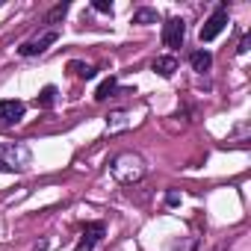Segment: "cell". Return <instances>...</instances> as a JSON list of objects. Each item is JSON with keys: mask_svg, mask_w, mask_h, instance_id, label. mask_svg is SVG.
<instances>
[{"mask_svg": "<svg viewBox=\"0 0 251 251\" xmlns=\"http://www.w3.org/2000/svg\"><path fill=\"white\" fill-rule=\"evenodd\" d=\"M189 65H192L198 74H204V71H210V65H213V53H210V50H192V53H189Z\"/></svg>", "mask_w": 251, "mask_h": 251, "instance_id": "ba28073f", "label": "cell"}, {"mask_svg": "<svg viewBox=\"0 0 251 251\" xmlns=\"http://www.w3.org/2000/svg\"><path fill=\"white\" fill-rule=\"evenodd\" d=\"M157 21H160L157 9H136L133 12V24H157Z\"/></svg>", "mask_w": 251, "mask_h": 251, "instance_id": "7c38bea8", "label": "cell"}, {"mask_svg": "<svg viewBox=\"0 0 251 251\" xmlns=\"http://www.w3.org/2000/svg\"><path fill=\"white\" fill-rule=\"evenodd\" d=\"M68 71H71V74H77L80 80H92V77H95V68H92V65H86V62H77V59H71V62H68Z\"/></svg>", "mask_w": 251, "mask_h": 251, "instance_id": "8fae6325", "label": "cell"}, {"mask_svg": "<svg viewBox=\"0 0 251 251\" xmlns=\"http://www.w3.org/2000/svg\"><path fill=\"white\" fill-rule=\"evenodd\" d=\"M103 233H106V225H103V222H89V225L83 227V236H80V242H77L74 251H92V248L103 239Z\"/></svg>", "mask_w": 251, "mask_h": 251, "instance_id": "5b68a950", "label": "cell"}, {"mask_svg": "<svg viewBox=\"0 0 251 251\" xmlns=\"http://www.w3.org/2000/svg\"><path fill=\"white\" fill-rule=\"evenodd\" d=\"M36 103H39V109H50V106L56 103V86H45V89L39 92Z\"/></svg>", "mask_w": 251, "mask_h": 251, "instance_id": "30bf717a", "label": "cell"}, {"mask_svg": "<svg viewBox=\"0 0 251 251\" xmlns=\"http://www.w3.org/2000/svg\"><path fill=\"white\" fill-rule=\"evenodd\" d=\"M92 9L103 12V15H112V0H92Z\"/></svg>", "mask_w": 251, "mask_h": 251, "instance_id": "5bb4252c", "label": "cell"}, {"mask_svg": "<svg viewBox=\"0 0 251 251\" xmlns=\"http://www.w3.org/2000/svg\"><path fill=\"white\" fill-rule=\"evenodd\" d=\"M24 112H27L24 100H15V98L0 100V124H18L24 118Z\"/></svg>", "mask_w": 251, "mask_h": 251, "instance_id": "8992f818", "label": "cell"}, {"mask_svg": "<svg viewBox=\"0 0 251 251\" xmlns=\"http://www.w3.org/2000/svg\"><path fill=\"white\" fill-rule=\"evenodd\" d=\"M118 92V80L115 77H106L98 89H95V100H106V98H112Z\"/></svg>", "mask_w": 251, "mask_h": 251, "instance_id": "9c48e42d", "label": "cell"}, {"mask_svg": "<svg viewBox=\"0 0 251 251\" xmlns=\"http://www.w3.org/2000/svg\"><path fill=\"white\" fill-rule=\"evenodd\" d=\"M183 39H186V24H183V18H169V21L163 24V45L172 48V50H177V48H183Z\"/></svg>", "mask_w": 251, "mask_h": 251, "instance_id": "277c9868", "label": "cell"}, {"mask_svg": "<svg viewBox=\"0 0 251 251\" xmlns=\"http://www.w3.org/2000/svg\"><path fill=\"white\" fill-rule=\"evenodd\" d=\"M59 42V30L56 27H50V30H45L42 36H36V39H30V42H24L21 48H18V53L24 56V59H33V56H42L50 45H56Z\"/></svg>", "mask_w": 251, "mask_h": 251, "instance_id": "7a4b0ae2", "label": "cell"}, {"mask_svg": "<svg viewBox=\"0 0 251 251\" xmlns=\"http://www.w3.org/2000/svg\"><path fill=\"white\" fill-rule=\"evenodd\" d=\"M248 42H251V39H248V36H242V42H239V48H236V53H245V50H248Z\"/></svg>", "mask_w": 251, "mask_h": 251, "instance_id": "9a60e30c", "label": "cell"}, {"mask_svg": "<svg viewBox=\"0 0 251 251\" xmlns=\"http://www.w3.org/2000/svg\"><path fill=\"white\" fill-rule=\"evenodd\" d=\"M65 12H68V3H56L50 12H48V18H45V24H56L59 18H65Z\"/></svg>", "mask_w": 251, "mask_h": 251, "instance_id": "4fadbf2b", "label": "cell"}, {"mask_svg": "<svg viewBox=\"0 0 251 251\" xmlns=\"http://www.w3.org/2000/svg\"><path fill=\"white\" fill-rule=\"evenodd\" d=\"M112 175L121 183H136L145 175V163H142L139 154H118L112 160Z\"/></svg>", "mask_w": 251, "mask_h": 251, "instance_id": "6da1fadb", "label": "cell"}, {"mask_svg": "<svg viewBox=\"0 0 251 251\" xmlns=\"http://www.w3.org/2000/svg\"><path fill=\"white\" fill-rule=\"evenodd\" d=\"M151 68H154V74H160V77L169 80V77L177 71V56H172V53H169V56H157V59L151 62Z\"/></svg>", "mask_w": 251, "mask_h": 251, "instance_id": "52a82bcc", "label": "cell"}, {"mask_svg": "<svg viewBox=\"0 0 251 251\" xmlns=\"http://www.w3.org/2000/svg\"><path fill=\"white\" fill-rule=\"evenodd\" d=\"M227 27V6L225 3H219L216 9H213V15L204 21V27H201V33H198V39H201V45H207V42H213L222 30Z\"/></svg>", "mask_w": 251, "mask_h": 251, "instance_id": "3957f363", "label": "cell"}]
</instances>
